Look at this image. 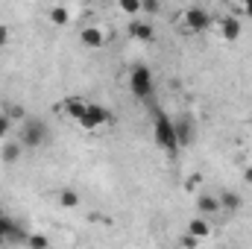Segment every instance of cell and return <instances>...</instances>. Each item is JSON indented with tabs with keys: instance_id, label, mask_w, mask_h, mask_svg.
<instances>
[{
	"instance_id": "1",
	"label": "cell",
	"mask_w": 252,
	"mask_h": 249,
	"mask_svg": "<svg viewBox=\"0 0 252 249\" xmlns=\"http://www.w3.org/2000/svg\"><path fill=\"white\" fill-rule=\"evenodd\" d=\"M153 138H156V144H158L164 153H170V156H176V153L182 150L179 141H176L173 121H170L167 115H161V112H156V121H153Z\"/></svg>"
},
{
	"instance_id": "2",
	"label": "cell",
	"mask_w": 252,
	"mask_h": 249,
	"mask_svg": "<svg viewBox=\"0 0 252 249\" xmlns=\"http://www.w3.org/2000/svg\"><path fill=\"white\" fill-rule=\"evenodd\" d=\"M153 88H156V82H153L150 67H147V64H135V67L129 70V91H132L138 100H150V97H153Z\"/></svg>"
},
{
	"instance_id": "3",
	"label": "cell",
	"mask_w": 252,
	"mask_h": 249,
	"mask_svg": "<svg viewBox=\"0 0 252 249\" xmlns=\"http://www.w3.org/2000/svg\"><path fill=\"white\" fill-rule=\"evenodd\" d=\"M18 135H21V144H24V147L38 150V147L47 141V126L41 124L38 118H32V121H30V118H24V121H21V132H18Z\"/></svg>"
},
{
	"instance_id": "4",
	"label": "cell",
	"mask_w": 252,
	"mask_h": 249,
	"mask_svg": "<svg viewBox=\"0 0 252 249\" xmlns=\"http://www.w3.org/2000/svg\"><path fill=\"white\" fill-rule=\"evenodd\" d=\"M76 124L82 126V129H88V132H94V129H103L106 124H112V112L106 106H100V103H88L85 112H82V118Z\"/></svg>"
},
{
	"instance_id": "5",
	"label": "cell",
	"mask_w": 252,
	"mask_h": 249,
	"mask_svg": "<svg viewBox=\"0 0 252 249\" xmlns=\"http://www.w3.org/2000/svg\"><path fill=\"white\" fill-rule=\"evenodd\" d=\"M21 241H27V235L21 232V226L9 214L0 211V244H21Z\"/></svg>"
},
{
	"instance_id": "6",
	"label": "cell",
	"mask_w": 252,
	"mask_h": 249,
	"mask_svg": "<svg viewBox=\"0 0 252 249\" xmlns=\"http://www.w3.org/2000/svg\"><path fill=\"white\" fill-rule=\"evenodd\" d=\"M185 27H188L190 32H205L211 27V15L202 6H190L188 12H185Z\"/></svg>"
},
{
	"instance_id": "7",
	"label": "cell",
	"mask_w": 252,
	"mask_h": 249,
	"mask_svg": "<svg viewBox=\"0 0 252 249\" xmlns=\"http://www.w3.org/2000/svg\"><path fill=\"white\" fill-rule=\"evenodd\" d=\"M173 129H176V141H179V147H190V144H193V138H196V126H193V121H190L188 115L176 118V121H173Z\"/></svg>"
},
{
	"instance_id": "8",
	"label": "cell",
	"mask_w": 252,
	"mask_h": 249,
	"mask_svg": "<svg viewBox=\"0 0 252 249\" xmlns=\"http://www.w3.org/2000/svg\"><path fill=\"white\" fill-rule=\"evenodd\" d=\"M129 35H132L135 41H141V44L156 41V30H153L150 21H132V24H129Z\"/></svg>"
},
{
	"instance_id": "9",
	"label": "cell",
	"mask_w": 252,
	"mask_h": 249,
	"mask_svg": "<svg viewBox=\"0 0 252 249\" xmlns=\"http://www.w3.org/2000/svg\"><path fill=\"white\" fill-rule=\"evenodd\" d=\"M79 44H85L91 50H100L106 44V32L100 27H85V30H79Z\"/></svg>"
},
{
	"instance_id": "10",
	"label": "cell",
	"mask_w": 252,
	"mask_h": 249,
	"mask_svg": "<svg viewBox=\"0 0 252 249\" xmlns=\"http://www.w3.org/2000/svg\"><path fill=\"white\" fill-rule=\"evenodd\" d=\"M85 106H88V100H79V97H67L59 103V112L67 115L70 121H79L82 118V112H85Z\"/></svg>"
},
{
	"instance_id": "11",
	"label": "cell",
	"mask_w": 252,
	"mask_h": 249,
	"mask_svg": "<svg viewBox=\"0 0 252 249\" xmlns=\"http://www.w3.org/2000/svg\"><path fill=\"white\" fill-rule=\"evenodd\" d=\"M220 38L223 41H238L241 38V21L238 18H220Z\"/></svg>"
},
{
	"instance_id": "12",
	"label": "cell",
	"mask_w": 252,
	"mask_h": 249,
	"mask_svg": "<svg viewBox=\"0 0 252 249\" xmlns=\"http://www.w3.org/2000/svg\"><path fill=\"white\" fill-rule=\"evenodd\" d=\"M21 150H24L21 141H6L3 150H0V158H3L6 164H15V161H21Z\"/></svg>"
},
{
	"instance_id": "13",
	"label": "cell",
	"mask_w": 252,
	"mask_h": 249,
	"mask_svg": "<svg viewBox=\"0 0 252 249\" xmlns=\"http://www.w3.org/2000/svg\"><path fill=\"white\" fill-rule=\"evenodd\" d=\"M196 208H199V214H217L220 211V199L211 196V193H199L196 196Z\"/></svg>"
},
{
	"instance_id": "14",
	"label": "cell",
	"mask_w": 252,
	"mask_h": 249,
	"mask_svg": "<svg viewBox=\"0 0 252 249\" xmlns=\"http://www.w3.org/2000/svg\"><path fill=\"white\" fill-rule=\"evenodd\" d=\"M217 199H220V211H238V208H241V202H244L235 190H223Z\"/></svg>"
},
{
	"instance_id": "15",
	"label": "cell",
	"mask_w": 252,
	"mask_h": 249,
	"mask_svg": "<svg viewBox=\"0 0 252 249\" xmlns=\"http://www.w3.org/2000/svg\"><path fill=\"white\" fill-rule=\"evenodd\" d=\"M188 232L193 235V238H199V241H202V238H208V235H211V223H208V220H202V217H193V220L188 223Z\"/></svg>"
},
{
	"instance_id": "16",
	"label": "cell",
	"mask_w": 252,
	"mask_h": 249,
	"mask_svg": "<svg viewBox=\"0 0 252 249\" xmlns=\"http://www.w3.org/2000/svg\"><path fill=\"white\" fill-rule=\"evenodd\" d=\"M59 205H62V208H76V205H79V193L70 190V187L59 190Z\"/></svg>"
},
{
	"instance_id": "17",
	"label": "cell",
	"mask_w": 252,
	"mask_h": 249,
	"mask_svg": "<svg viewBox=\"0 0 252 249\" xmlns=\"http://www.w3.org/2000/svg\"><path fill=\"white\" fill-rule=\"evenodd\" d=\"M70 21V12L64 9V6H53L50 9V24H59V27H64Z\"/></svg>"
},
{
	"instance_id": "18",
	"label": "cell",
	"mask_w": 252,
	"mask_h": 249,
	"mask_svg": "<svg viewBox=\"0 0 252 249\" xmlns=\"http://www.w3.org/2000/svg\"><path fill=\"white\" fill-rule=\"evenodd\" d=\"M3 115H9L15 124H21L24 118H27V112H24V106L21 103H12V106H3Z\"/></svg>"
},
{
	"instance_id": "19",
	"label": "cell",
	"mask_w": 252,
	"mask_h": 249,
	"mask_svg": "<svg viewBox=\"0 0 252 249\" xmlns=\"http://www.w3.org/2000/svg\"><path fill=\"white\" fill-rule=\"evenodd\" d=\"M12 126H15V121H12L9 115H3V112H0V141H6V138H9Z\"/></svg>"
},
{
	"instance_id": "20",
	"label": "cell",
	"mask_w": 252,
	"mask_h": 249,
	"mask_svg": "<svg viewBox=\"0 0 252 249\" xmlns=\"http://www.w3.org/2000/svg\"><path fill=\"white\" fill-rule=\"evenodd\" d=\"M118 6L124 9L126 15H138L141 12V0H118Z\"/></svg>"
},
{
	"instance_id": "21",
	"label": "cell",
	"mask_w": 252,
	"mask_h": 249,
	"mask_svg": "<svg viewBox=\"0 0 252 249\" xmlns=\"http://www.w3.org/2000/svg\"><path fill=\"white\" fill-rule=\"evenodd\" d=\"M27 244H30V247H35V249H44V247H50V241H47L44 235H27Z\"/></svg>"
},
{
	"instance_id": "22",
	"label": "cell",
	"mask_w": 252,
	"mask_h": 249,
	"mask_svg": "<svg viewBox=\"0 0 252 249\" xmlns=\"http://www.w3.org/2000/svg\"><path fill=\"white\" fill-rule=\"evenodd\" d=\"M158 9H161L158 0H141V12H147V15H158Z\"/></svg>"
},
{
	"instance_id": "23",
	"label": "cell",
	"mask_w": 252,
	"mask_h": 249,
	"mask_svg": "<svg viewBox=\"0 0 252 249\" xmlns=\"http://www.w3.org/2000/svg\"><path fill=\"white\" fill-rule=\"evenodd\" d=\"M9 38H12V30H9L6 24H0V47H6V44H9Z\"/></svg>"
},
{
	"instance_id": "24",
	"label": "cell",
	"mask_w": 252,
	"mask_h": 249,
	"mask_svg": "<svg viewBox=\"0 0 252 249\" xmlns=\"http://www.w3.org/2000/svg\"><path fill=\"white\" fill-rule=\"evenodd\" d=\"M179 244H182V247H196V244H199V238H193V235H185V238H182V241H179Z\"/></svg>"
},
{
	"instance_id": "25",
	"label": "cell",
	"mask_w": 252,
	"mask_h": 249,
	"mask_svg": "<svg viewBox=\"0 0 252 249\" xmlns=\"http://www.w3.org/2000/svg\"><path fill=\"white\" fill-rule=\"evenodd\" d=\"M241 6H244V15L252 18V0H241Z\"/></svg>"
},
{
	"instance_id": "26",
	"label": "cell",
	"mask_w": 252,
	"mask_h": 249,
	"mask_svg": "<svg viewBox=\"0 0 252 249\" xmlns=\"http://www.w3.org/2000/svg\"><path fill=\"white\" fill-rule=\"evenodd\" d=\"M244 182L252 185V164H250V167H244Z\"/></svg>"
}]
</instances>
